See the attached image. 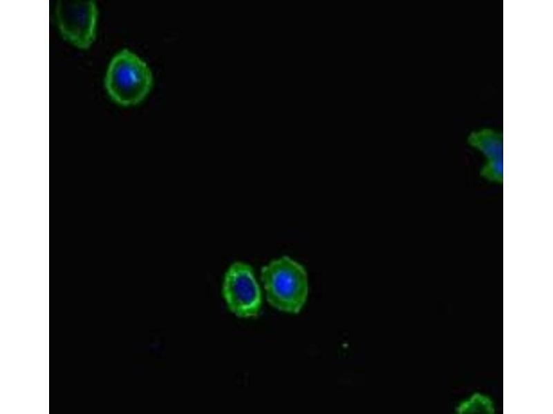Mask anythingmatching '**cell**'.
<instances>
[{"instance_id":"4","label":"cell","mask_w":553,"mask_h":414,"mask_svg":"<svg viewBox=\"0 0 553 414\" xmlns=\"http://www.w3.org/2000/svg\"><path fill=\"white\" fill-rule=\"evenodd\" d=\"M56 18L62 37L75 47L86 49L95 41L97 19L95 1L59 0Z\"/></svg>"},{"instance_id":"3","label":"cell","mask_w":553,"mask_h":414,"mask_svg":"<svg viewBox=\"0 0 553 414\" xmlns=\"http://www.w3.org/2000/svg\"><path fill=\"white\" fill-rule=\"evenodd\" d=\"M223 295L229 310L240 317L257 316L262 295L252 268L241 262L233 263L225 273Z\"/></svg>"},{"instance_id":"1","label":"cell","mask_w":553,"mask_h":414,"mask_svg":"<svg viewBox=\"0 0 553 414\" xmlns=\"http://www.w3.org/2000/svg\"><path fill=\"white\" fill-rule=\"evenodd\" d=\"M261 279L273 307L294 314L301 310L308 294V275L301 264L283 256L262 268Z\"/></svg>"},{"instance_id":"2","label":"cell","mask_w":553,"mask_h":414,"mask_svg":"<svg viewBox=\"0 0 553 414\" xmlns=\"http://www.w3.org/2000/svg\"><path fill=\"white\" fill-rule=\"evenodd\" d=\"M104 84L115 102L124 106H134L143 101L150 92L153 76L143 60L124 49L112 58Z\"/></svg>"},{"instance_id":"5","label":"cell","mask_w":553,"mask_h":414,"mask_svg":"<svg viewBox=\"0 0 553 414\" xmlns=\"http://www.w3.org/2000/svg\"><path fill=\"white\" fill-rule=\"evenodd\" d=\"M467 143L484 156L485 161L480 170L485 180L501 185L503 181V137L497 130L482 128L473 130L467 137Z\"/></svg>"}]
</instances>
